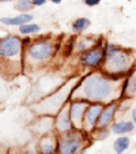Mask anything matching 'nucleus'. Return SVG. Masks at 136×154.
Masks as SVG:
<instances>
[{"label":"nucleus","instance_id":"obj_25","mask_svg":"<svg viewBox=\"0 0 136 154\" xmlns=\"http://www.w3.org/2000/svg\"><path fill=\"white\" fill-rule=\"evenodd\" d=\"M22 44H30V38L27 37V38H25L23 41H22Z\"/></svg>","mask_w":136,"mask_h":154},{"label":"nucleus","instance_id":"obj_19","mask_svg":"<svg viewBox=\"0 0 136 154\" xmlns=\"http://www.w3.org/2000/svg\"><path fill=\"white\" fill-rule=\"evenodd\" d=\"M40 32V26L35 23H26V25H22L19 26V33L20 34H34V33Z\"/></svg>","mask_w":136,"mask_h":154},{"label":"nucleus","instance_id":"obj_10","mask_svg":"<svg viewBox=\"0 0 136 154\" xmlns=\"http://www.w3.org/2000/svg\"><path fill=\"white\" fill-rule=\"evenodd\" d=\"M117 108L119 106H117L116 101H110L109 104L105 105L102 112H101V116H99V119H98L97 127H107V125L112 123L113 117H114V113H116V111H117Z\"/></svg>","mask_w":136,"mask_h":154},{"label":"nucleus","instance_id":"obj_23","mask_svg":"<svg viewBox=\"0 0 136 154\" xmlns=\"http://www.w3.org/2000/svg\"><path fill=\"white\" fill-rule=\"evenodd\" d=\"M132 120H133V123L136 124V108L132 111Z\"/></svg>","mask_w":136,"mask_h":154},{"label":"nucleus","instance_id":"obj_17","mask_svg":"<svg viewBox=\"0 0 136 154\" xmlns=\"http://www.w3.org/2000/svg\"><path fill=\"white\" fill-rule=\"evenodd\" d=\"M33 7H35L34 3H33V0H17V3H15V8L22 12L30 11Z\"/></svg>","mask_w":136,"mask_h":154},{"label":"nucleus","instance_id":"obj_26","mask_svg":"<svg viewBox=\"0 0 136 154\" xmlns=\"http://www.w3.org/2000/svg\"><path fill=\"white\" fill-rule=\"evenodd\" d=\"M26 154H37V153H35V151H33V150H29Z\"/></svg>","mask_w":136,"mask_h":154},{"label":"nucleus","instance_id":"obj_28","mask_svg":"<svg viewBox=\"0 0 136 154\" xmlns=\"http://www.w3.org/2000/svg\"><path fill=\"white\" fill-rule=\"evenodd\" d=\"M2 3H7V2H14V0H0Z\"/></svg>","mask_w":136,"mask_h":154},{"label":"nucleus","instance_id":"obj_5","mask_svg":"<svg viewBox=\"0 0 136 154\" xmlns=\"http://www.w3.org/2000/svg\"><path fill=\"white\" fill-rule=\"evenodd\" d=\"M23 44L19 37L17 35H6L0 40V57L2 60H10V59H17L22 53Z\"/></svg>","mask_w":136,"mask_h":154},{"label":"nucleus","instance_id":"obj_27","mask_svg":"<svg viewBox=\"0 0 136 154\" xmlns=\"http://www.w3.org/2000/svg\"><path fill=\"white\" fill-rule=\"evenodd\" d=\"M78 154H86V149H83V150H82V151H79Z\"/></svg>","mask_w":136,"mask_h":154},{"label":"nucleus","instance_id":"obj_7","mask_svg":"<svg viewBox=\"0 0 136 154\" xmlns=\"http://www.w3.org/2000/svg\"><path fill=\"white\" fill-rule=\"evenodd\" d=\"M89 100L84 98H75L70 101V115L72 119L74 127L80 130L83 127V122H84V115H86L87 108L90 105Z\"/></svg>","mask_w":136,"mask_h":154},{"label":"nucleus","instance_id":"obj_21","mask_svg":"<svg viewBox=\"0 0 136 154\" xmlns=\"http://www.w3.org/2000/svg\"><path fill=\"white\" fill-rule=\"evenodd\" d=\"M83 3L89 7H95L101 3V0H83Z\"/></svg>","mask_w":136,"mask_h":154},{"label":"nucleus","instance_id":"obj_24","mask_svg":"<svg viewBox=\"0 0 136 154\" xmlns=\"http://www.w3.org/2000/svg\"><path fill=\"white\" fill-rule=\"evenodd\" d=\"M50 2H52L53 4H60L61 2H63V0H50Z\"/></svg>","mask_w":136,"mask_h":154},{"label":"nucleus","instance_id":"obj_14","mask_svg":"<svg viewBox=\"0 0 136 154\" xmlns=\"http://www.w3.org/2000/svg\"><path fill=\"white\" fill-rule=\"evenodd\" d=\"M135 130V123L133 122H117L112 124V131L117 135H122L125 132H132Z\"/></svg>","mask_w":136,"mask_h":154},{"label":"nucleus","instance_id":"obj_6","mask_svg":"<svg viewBox=\"0 0 136 154\" xmlns=\"http://www.w3.org/2000/svg\"><path fill=\"white\" fill-rule=\"evenodd\" d=\"M104 60H105V47H102L101 42L94 45L93 48H90L89 51L80 52V55H79V61L82 63V66H86V67L97 68L104 63Z\"/></svg>","mask_w":136,"mask_h":154},{"label":"nucleus","instance_id":"obj_18","mask_svg":"<svg viewBox=\"0 0 136 154\" xmlns=\"http://www.w3.org/2000/svg\"><path fill=\"white\" fill-rule=\"evenodd\" d=\"M90 48H93V38L83 37L79 42H76V51L78 52H84V51H89Z\"/></svg>","mask_w":136,"mask_h":154},{"label":"nucleus","instance_id":"obj_1","mask_svg":"<svg viewBox=\"0 0 136 154\" xmlns=\"http://www.w3.org/2000/svg\"><path fill=\"white\" fill-rule=\"evenodd\" d=\"M80 91V98L89 100L91 102H104L114 94V83L106 75L91 74L80 82V86H76L74 91Z\"/></svg>","mask_w":136,"mask_h":154},{"label":"nucleus","instance_id":"obj_2","mask_svg":"<svg viewBox=\"0 0 136 154\" xmlns=\"http://www.w3.org/2000/svg\"><path fill=\"white\" fill-rule=\"evenodd\" d=\"M133 67V57L129 49L119 48L113 44L105 45L104 74H128Z\"/></svg>","mask_w":136,"mask_h":154},{"label":"nucleus","instance_id":"obj_13","mask_svg":"<svg viewBox=\"0 0 136 154\" xmlns=\"http://www.w3.org/2000/svg\"><path fill=\"white\" fill-rule=\"evenodd\" d=\"M122 96H125L127 98L135 96L136 94V75H131L125 79V82L122 83Z\"/></svg>","mask_w":136,"mask_h":154},{"label":"nucleus","instance_id":"obj_8","mask_svg":"<svg viewBox=\"0 0 136 154\" xmlns=\"http://www.w3.org/2000/svg\"><path fill=\"white\" fill-rule=\"evenodd\" d=\"M55 125H56V130H57L60 134L75 128L74 127L72 119H71V115H70V104L60 109V112H59L57 116H56Z\"/></svg>","mask_w":136,"mask_h":154},{"label":"nucleus","instance_id":"obj_29","mask_svg":"<svg viewBox=\"0 0 136 154\" xmlns=\"http://www.w3.org/2000/svg\"><path fill=\"white\" fill-rule=\"evenodd\" d=\"M49 154H60V153H59V151H56V150H55V151H50Z\"/></svg>","mask_w":136,"mask_h":154},{"label":"nucleus","instance_id":"obj_22","mask_svg":"<svg viewBox=\"0 0 136 154\" xmlns=\"http://www.w3.org/2000/svg\"><path fill=\"white\" fill-rule=\"evenodd\" d=\"M48 0H33V3H34V6L35 7H41V6H44V4L47 3Z\"/></svg>","mask_w":136,"mask_h":154},{"label":"nucleus","instance_id":"obj_12","mask_svg":"<svg viewBox=\"0 0 136 154\" xmlns=\"http://www.w3.org/2000/svg\"><path fill=\"white\" fill-rule=\"evenodd\" d=\"M57 139L50 138L49 135H45L44 138H41L40 140V153L41 154H49L50 151H55V149H57Z\"/></svg>","mask_w":136,"mask_h":154},{"label":"nucleus","instance_id":"obj_11","mask_svg":"<svg viewBox=\"0 0 136 154\" xmlns=\"http://www.w3.org/2000/svg\"><path fill=\"white\" fill-rule=\"evenodd\" d=\"M33 20V15L27 14V12H22L18 17H12V18H2V23L3 25H8V26H22V25L30 23Z\"/></svg>","mask_w":136,"mask_h":154},{"label":"nucleus","instance_id":"obj_16","mask_svg":"<svg viewBox=\"0 0 136 154\" xmlns=\"http://www.w3.org/2000/svg\"><path fill=\"white\" fill-rule=\"evenodd\" d=\"M90 26V19L87 18H79L72 23V32L74 33H82Z\"/></svg>","mask_w":136,"mask_h":154},{"label":"nucleus","instance_id":"obj_30","mask_svg":"<svg viewBox=\"0 0 136 154\" xmlns=\"http://www.w3.org/2000/svg\"><path fill=\"white\" fill-rule=\"evenodd\" d=\"M117 154H121V153H117Z\"/></svg>","mask_w":136,"mask_h":154},{"label":"nucleus","instance_id":"obj_3","mask_svg":"<svg viewBox=\"0 0 136 154\" xmlns=\"http://www.w3.org/2000/svg\"><path fill=\"white\" fill-rule=\"evenodd\" d=\"M84 142L83 134L76 128L67 132H61L57 137V151L60 154H76Z\"/></svg>","mask_w":136,"mask_h":154},{"label":"nucleus","instance_id":"obj_9","mask_svg":"<svg viewBox=\"0 0 136 154\" xmlns=\"http://www.w3.org/2000/svg\"><path fill=\"white\" fill-rule=\"evenodd\" d=\"M105 105H102V102H90L89 108L86 111V115H84V122L90 128L97 127L98 124V119L101 116V112L104 109Z\"/></svg>","mask_w":136,"mask_h":154},{"label":"nucleus","instance_id":"obj_20","mask_svg":"<svg viewBox=\"0 0 136 154\" xmlns=\"http://www.w3.org/2000/svg\"><path fill=\"white\" fill-rule=\"evenodd\" d=\"M74 48H76V42H75V37H71L68 44L65 47V51H64V57H70L71 53H72Z\"/></svg>","mask_w":136,"mask_h":154},{"label":"nucleus","instance_id":"obj_4","mask_svg":"<svg viewBox=\"0 0 136 154\" xmlns=\"http://www.w3.org/2000/svg\"><path fill=\"white\" fill-rule=\"evenodd\" d=\"M55 53V45L49 41H47L45 38L37 40L34 42H32L27 48V56L30 60L33 61H45L48 59H50Z\"/></svg>","mask_w":136,"mask_h":154},{"label":"nucleus","instance_id":"obj_15","mask_svg":"<svg viewBox=\"0 0 136 154\" xmlns=\"http://www.w3.org/2000/svg\"><path fill=\"white\" fill-rule=\"evenodd\" d=\"M129 142L131 140H129L128 137H120L114 140V143H113V149H114L116 153H122V151H125L128 147H129Z\"/></svg>","mask_w":136,"mask_h":154}]
</instances>
